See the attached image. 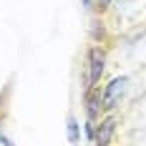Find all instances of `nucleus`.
Instances as JSON below:
<instances>
[{
  "label": "nucleus",
  "mask_w": 146,
  "mask_h": 146,
  "mask_svg": "<svg viewBox=\"0 0 146 146\" xmlns=\"http://www.w3.org/2000/svg\"><path fill=\"white\" fill-rule=\"evenodd\" d=\"M83 103H86V118L96 123V118L101 116V111H103L101 108V88H91V91H86Z\"/></svg>",
  "instance_id": "nucleus-4"
},
{
  "label": "nucleus",
  "mask_w": 146,
  "mask_h": 146,
  "mask_svg": "<svg viewBox=\"0 0 146 146\" xmlns=\"http://www.w3.org/2000/svg\"><path fill=\"white\" fill-rule=\"evenodd\" d=\"M86 136H88V141H93V136H96V123L88 121V118H86Z\"/></svg>",
  "instance_id": "nucleus-8"
},
{
  "label": "nucleus",
  "mask_w": 146,
  "mask_h": 146,
  "mask_svg": "<svg viewBox=\"0 0 146 146\" xmlns=\"http://www.w3.org/2000/svg\"><path fill=\"white\" fill-rule=\"evenodd\" d=\"M103 71H106V50L101 45H91L86 53V91L98 88Z\"/></svg>",
  "instance_id": "nucleus-1"
},
{
  "label": "nucleus",
  "mask_w": 146,
  "mask_h": 146,
  "mask_svg": "<svg viewBox=\"0 0 146 146\" xmlns=\"http://www.w3.org/2000/svg\"><path fill=\"white\" fill-rule=\"evenodd\" d=\"M68 141H71L73 146L78 144V121H76L73 113H68Z\"/></svg>",
  "instance_id": "nucleus-6"
},
{
  "label": "nucleus",
  "mask_w": 146,
  "mask_h": 146,
  "mask_svg": "<svg viewBox=\"0 0 146 146\" xmlns=\"http://www.w3.org/2000/svg\"><path fill=\"white\" fill-rule=\"evenodd\" d=\"M116 126H118V118L116 116H108V118H103L101 123H96L93 144H96V146H111L113 133H116Z\"/></svg>",
  "instance_id": "nucleus-3"
},
{
  "label": "nucleus",
  "mask_w": 146,
  "mask_h": 146,
  "mask_svg": "<svg viewBox=\"0 0 146 146\" xmlns=\"http://www.w3.org/2000/svg\"><path fill=\"white\" fill-rule=\"evenodd\" d=\"M3 139H5V133H3V129H0V144H3Z\"/></svg>",
  "instance_id": "nucleus-10"
},
{
  "label": "nucleus",
  "mask_w": 146,
  "mask_h": 146,
  "mask_svg": "<svg viewBox=\"0 0 146 146\" xmlns=\"http://www.w3.org/2000/svg\"><path fill=\"white\" fill-rule=\"evenodd\" d=\"M86 3V8H93V0H83Z\"/></svg>",
  "instance_id": "nucleus-9"
},
{
  "label": "nucleus",
  "mask_w": 146,
  "mask_h": 146,
  "mask_svg": "<svg viewBox=\"0 0 146 146\" xmlns=\"http://www.w3.org/2000/svg\"><path fill=\"white\" fill-rule=\"evenodd\" d=\"M126 91H129V78H126V76L111 78L108 86L101 91V108H103V111H113L116 106H121Z\"/></svg>",
  "instance_id": "nucleus-2"
},
{
  "label": "nucleus",
  "mask_w": 146,
  "mask_h": 146,
  "mask_svg": "<svg viewBox=\"0 0 146 146\" xmlns=\"http://www.w3.org/2000/svg\"><path fill=\"white\" fill-rule=\"evenodd\" d=\"M113 5V0H93V8H98V13H106Z\"/></svg>",
  "instance_id": "nucleus-7"
},
{
  "label": "nucleus",
  "mask_w": 146,
  "mask_h": 146,
  "mask_svg": "<svg viewBox=\"0 0 146 146\" xmlns=\"http://www.w3.org/2000/svg\"><path fill=\"white\" fill-rule=\"evenodd\" d=\"M88 35H91L93 43H103V40H106V23H103L101 18H91V23H88Z\"/></svg>",
  "instance_id": "nucleus-5"
}]
</instances>
